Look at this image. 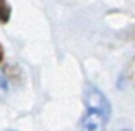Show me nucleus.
<instances>
[{
  "instance_id": "nucleus-1",
  "label": "nucleus",
  "mask_w": 135,
  "mask_h": 131,
  "mask_svg": "<svg viewBox=\"0 0 135 131\" xmlns=\"http://www.w3.org/2000/svg\"><path fill=\"white\" fill-rule=\"evenodd\" d=\"M109 121V114L102 111H94V109H87L83 119L80 123L78 131H106V124Z\"/></svg>"
},
{
  "instance_id": "nucleus-2",
  "label": "nucleus",
  "mask_w": 135,
  "mask_h": 131,
  "mask_svg": "<svg viewBox=\"0 0 135 131\" xmlns=\"http://www.w3.org/2000/svg\"><path fill=\"white\" fill-rule=\"evenodd\" d=\"M85 103H87V109H94V111H102L106 114L111 116V105L107 102L106 95H104L100 90L90 86L87 91V97H85Z\"/></svg>"
},
{
  "instance_id": "nucleus-3",
  "label": "nucleus",
  "mask_w": 135,
  "mask_h": 131,
  "mask_svg": "<svg viewBox=\"0 0 135 131\" xmlns=\"http://www.w3.org/2000/svg\"><path fill=\"white\" fill-rule=\"evenodd\" d=\"M11 14H12L11 4H9V2H0V24L9 23V19H11Z\"/></svg>"
},
{
  "instance_id": "nucleus-4",
  "label": "nucleus",
  "mask_w": 135,
  "mask_h": 131,
  "mask_svg": "<svg viewBox=\"0 0 135 131\" xmlns=\"http://www.w3.org/2000/svg\"><path fill=\"white\" fill-rule=\"evenodd\" d=\"M7 88H9V85H7V80H5V76L2 74V72H0V97L7 93Z\"/></svg>"
},
{
  "instance_id": "nucleus-5",
  "label": "nucleus",
  "mask_w": 135,
  "mask_h": 131,
  "mask_svg": "<svg viewBox=\"0 0 135 131\" xmlns=\"http://www.w3.org/2000/svg\"><path fill=\"white\" fill-rule=\"evenodd\" d=\"M2 60H4V47L0 45V62H2Z\"/></svg>"
},
{
  "instance_id": "nucleus-6",
  "label": "nucleus",
  "mask_w": 135,
  "mask_h": 131,
  "mask_svg": "<svg viewBox=\"0 0 135 131\" xmlns=\"http://www.w3.org/2000/svg\"><path fill=\"white\" fill-rule=\"evenodd\" d=\"M119 131H132V129H119Z\"/></svg>"
}]
</instances>
